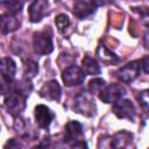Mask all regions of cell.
Masks as SVG:
<instances>
[{
    "instance_id": "1",
    "label": "cell",
    "mask_w": 149,
    "mask_h": 149,
    "mask_svg": "<svg viewBox=\"0 0 149 149\" xmlns=\"http://www.w3.org/2000/svg\"><path fill=\"white\" fill-rule=\"evenodd\" d=\"M64 141L70 143L73 148H84L87 147L83 140V126L78 121H70L65 126Z\"/></svg>"
},
{
    "instance_id": "2",
    "label": "cell",
    "mask_w": 149,
    "mask_h": 149,
    "mask_svg": "<svg viewBox=\"0 0 149 149\" xmlns=\"http://www.w3.org/2000/svg\"><path fill=\"white\" fill-rule=\"evenodd\" d=\"M33 47L35 52L38 55H48L54 50V44H52V38H51V33L50 30L47 29L42 31H37L33 36Z\"/></svg>"
},
{
    "instance_id": "3",
    "label": "cell",
    "mask_w": 149,
    "mask_h": 149,
    "mask_svg": "<svg viewBox=\"0 0 149 149\" xmlns=\"http://www.w3.org/2000/svg\"><path fill=\"white\" fill-rule=\"evenodd\" d=\"M114 114L120 119L134 120L136 115V109L134 104L128 99H120L113 105Z\"/></svg>"
},
{
    "instance_id": "4",
    "label": "cell",
    "mask_w": 149,
    "mask_h": 149,
    "mask_svg": "<svg viewBox=\"0 0 149 149\" xmlns=\"http://www.w3.org/2000/svg\"><path fill=\"white\" fill-rule=\"evenodd\" d=\"M125 93L126 90L123 88V86H121L120 84H112L109 86H106L99 93V98L106 104H114L118 100L122 99Z\"/></svg>"
},
{
    "instance_id": "5",
    "label": "cell",
    "mask_w": 149,
    "mask_h": 149,
    "mask_svg": "<svg viewBox=\"0 0 149 149\" xmlns=\"http://www.w3.org/2000/svg\"><path fill=\"white\" fill-rule=\"evenodd\" d=\"M141 63L139 61H133L123 65L118 71V78L123 83H130L136 79L141 71Z\"/></svg>"
},
{
    "instance_id": "6",
    "label": "cell",
    "mask_w": 149,
    "mask_h": 149,
    "mask_svg": "<svg viewBox=\"0 0 149 149\" xmlns=\"http://www.w3.org/2000/svg\"><path fill=\"white\" fill-rule=\"evenodd\" d=\"M62 78L66 86L79 85L85 79V72H84V70H81L80 68H78L76 65H70L69 68H66L63 71Z\"/></svg>"
},
{
    "instance_id": "7",
    "label": "cell",
    "mask_w": 149,
    "mask_h": 149,
    "mask_svg": "<svg viewBox=\"0 0 149 149\" xmlns=\"http://www.w3.org/2000/svg\"><path fill=\"white\" fill-rule=\"evenodd\" d=\"M73 108H74L78 113H80V114H83V115H85V116H92V115L94 114V112H95L94 101H93L88 95H86V94H84V93L79 94V95L76 98Z\"/></svg>"
},
{
    "instance_id": "8",
    "label": "cell",
    "mask_w": 149,
    "mask_h": 149,
    "mask_svg": "<svg viewBox=\"0 0 149 149\" xmlns=\"http://www.w3.org/2000/svg\"><path fill=\"white\" fill-rule=\"evenodd\" d=\"M5 105L12 113H20L26 106V95L20 92H12L5 98Z\"/></svg>"
},
{
    "instance_id": "9",
    "label": "cell",
    "mask_w": 149,
    "mask_h": 149,
    "mask_svg": "<svg viewBox=\"0 0 149 149\" xmlns=\"http://www.w3.org/2000/svg\"><path fill=\"white\" fill-rule=\"evenodd\" d=\"M55 114L51 112V109L44 105H37L35 107V120L37 125L41 128H48L54 120Z\"/></svg>"
},
{
    "instance_id": "10",
    "label": "cell",
    "mask_w": 149,
    "mask_h": 149,
    "mask_svg": "<svg viewBox=\"0 0 149 149\" xmlns=\"http://www.w3.org/2000/svg\"><path fill=\"white\" fill-rule=\"evenodd\" d=\"M48 1L47 0H34L28 8L29 20L31 22H38L47 14Z\"/></svg>"
},
{
    "instance_id": "11",
    "label": "cell",
    "mask_w": 149,
    "mask_h": 149,
    "mask_svg": "<svg viewBox=\"0 0 149 149\" xmlns=\"http://www.w3.org/2000/svg\"><path fill=\"white\" fill-rule=\"evenodd\" d=\"M40 95L49 100L58 101L61 99V86L56 80L47 81L40 90Z\"/></svg>"
},
{
    "instance_id": "12",
    "label": "cell",
    "mask_w": 149,
    "mask_h": 149,
    "mask_svg": "<svg viewBox=\"0 0 149 149\" xmlns=\"http://www.w3.org/2000/svg\"><path fill=\"white\" fill-rule=\"evenodd\" d=\"M94 10H95V6L92 1L87 2V1L80 0V1L76 2L74 7H73V14L78 19H85V17L92 15L94 13Z\"/></svg>"
},
{
    "instance_id": "13",
    "label": "cell",
    "mask_w": 149,
    "mask_h": 149,
    "mask_svg": "<svg viewBox=\"0 0 149 149\" xmlns=\"http://www.w3.org/2000/svg\"><path fill=\"white\" fill-rule=\"evenodd\" d=\"M20 26L19 20L14 14H2L1 16V31L2 34H8L16 30Z\"/></svg>"
},
{
    "instance_id": "14",
    "label": "cell",
    "mask_w": 149,
    "mask_h": 149,
    "mask_svg": "<svg viewBox=\"0 0 149 149\" xmlns=\"http://www.w3.org/2000/svg\"><path fill=\"white\" fill-rule=\"evenodd\" d=\"M132 139H133V135L130 133L126 130H121L113 136L111 141V146L113 148H125L132 143Z\"/></svg>"
},
{
    "instance_id": "15",
    "label": "cell",
    "mask_w": 149,
    "mask_h": 149,
    "mask_svg": "<svg viewBox=\"0 0 149 149\" xmlns=\"http://www.w3.org/2000/svg\"><path fill=\"white\" fill-rule=\"evenodd\" d=\"M0 69H1V74H2L3 78L10 79V80L14 78V74H15V71H16V65H15V62L12 58H8V57L2 58Z\"/></svg>"
},
{
    "instance_id": "16",
    "label": "cell",
    "mask_w": 149,
    "mask_h": 149,
    "mask_svg": "<svg viewBox=\"0 0 149 149\" xmlns=\"http://www.w3.org/2000/svg\"><path fill=\"white\" fill-rule=\"evenodd\" d=\"M97 56L99 59H101L104 63L106 64H113V63H118L120 61V58L113 54L109 49H107L104 45H99L97 49Z\"/></svg>"
},
{
    "instance_id": "17",
    "label": "cell",
    "mask_w": 149,
    "mask_h": 149,
    "mask_svg": "<svg viewBox=\"0 0 149 149\" xmlns=\"http://www.w3.org/2000/svg\"><path fill=\"white\" fill-rule=\"evenodd\" d=\"M81 65H83L84 72L87 73V74L93 76V74H99L100 73V65L91 56H84V58L81 61Z\"/></svg>"
},
{
    "instance_id": "18",
    "label": "cell",
    "mask_w": 149,
    "mask_h": 149,
    "mask_svg": "<svg viewBox=\"0 0 149 149\" xmlns=\"http://www.w3.org/2000/svg\"><path fill=\"white\" fill-rule=\"evenodd\" d=\"M132 10L139 15L141 23H143L144 26L149 27V7H146V6L133 7Z\"/></svg>"
},
{
    "instance_id": "19",
    "label": "cell",
    "mask_w": 149,
    "mask_h": 149,
    "mask_svg": "<svg viewBox=\"0 0 149 149\" xmlns=\"http://www.w3.org/2000/svg\"><path fill=\"white\" fill-rule=\"evenodd\" d=\"M1 5L8 10L9 14H16L22 7V3L19 0H1Z\"/></svg>"
},
{
    "instance_id": "20",
    "label": "cell",
    "mask_w": 149,
    "mask_h": 149,
    "mask_svg": "<svg viewBox=\"0 0 149 149\" xmlns=\"http://www.w3.org/2000/svg\"><path fill=\"white\" fill-rule=\"evenodd\" d=\"M105 87H106V83L104 79H100V78H94L88 83V91L92 94L100 93Z\"/></svg>"
},
{
    "instance_id": "21",
    "label": "cell",
    "mask_w": 149,
    "mask_h": 149,
    "mask_svg": "<svg viewBox=\"0 0 149 149\" xmlns=\"http://www.w3.org/2000/svg\"><path fill=\"white\" fill-rule=\"evenodd\" d=\"M38 72V66H37V63H35L34 61L31 59H28L24 63V73L27 76L28 79H31L34 78Z\"/></svg>"
},
{
    "instance_id": "22",
    "label": "cell",
    "mask_w": 149,
    "mask_h": 149,
    "mask_svg": "<svg viewBox=\"0 0 149 149\" xmlns=\"http://www.w3.org/2000/svg\"><path fill=\"white\" fill-rule=\"evenodd\" d=\"M55 23H56V27L58 28V30H59L61 33H63V31L70 26V19H69L68 15H65V14H59V15L56 16Z\"/></svg>"
},
{
    "instance_id": "23",
    "label": "cell",
    "mask_w": 149,
    "mask_h": 149,
    "mask_svg": "<svg viewBox=\"0 0 149 149\" xmlns=\"http://www.w3.org/2000/svg\"><path fill=\"white\" fill-rule=\"evenodd\" d=\"M139 99H140L141 104H142L147 109H149V90H147V91L142 92V93L140 94Z\"/></svg>"
},
{
    "instance_id": "24",
    "label": "cell",
    "mask_w": 149,
    "mask_h": 149,
    "mask_svg": "<svg viewBox=\"0 0 149 149\" xmlns=\"http://www.w3.org/2000/svg\"><path fill=\"white\" fill-rule=\"evenodd\" d=\"M141 66L143 68L144 72L146 73H149V55L148 56H144L142 59H141Z\"/></svg>"
},
{
    "instance_id": "25",
    "label": "cell",
    "mask_w": 149,
    "mask_h": 149,
    "mask_svg": "<svg viewBox=\"0 0 149 149\" xmlns=\"http://www.w3.org/2000/svg\"><path fill=\"white\" fill-rule=\"evenodd\" d=\"M143 47L149 50V29L143 35Z\"/></svg>"
}]
</instances>
